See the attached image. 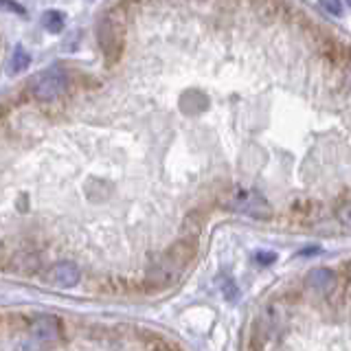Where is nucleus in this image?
I'll use <instances>...</instances> for the list:
<instances>
[{
	"instance_id": "9",
	"label": "nucleus",
	"mask_w": 351,
	"mask_h": 351,
	"mask_svg": "<svg viewBox=\"0 0 351 351\" xmlns=\"http://www.w3.org/2000/svg\"><path fill=\"white\" fill-rule=\"evenodd\" d=\"M219 283H222V294H224V299H226L228 303H235V301L239 299V290H237L235 281L222 277V279H219Z\"/></svg>"
},
{
	"instance_id": "15",
	"label": "nucleus",
	"mask_w": 351,
	"mask_h": 351,
	"mask_svg": "<svg viewBox=\"0 0 351 351\" xmlns=\"http://www.w3.org/2000/svg\"><path fill=\"white\" fill-rule=\"evenodd\" d=\"M347 3H349V5H351V0H347Z\"/></svg>"
},
{
	"instance_id": "13",
	"label": "nucleus",
	"mask_w": 351,
	"mask_h": 351,
	"mask_svg": "<svg viewBox=\"0 0 351 351\" xmlns=\"http://www.w3.org/2000/svg\"><path fill=\"white\" fill-rule=\"evenodd\" d=\"M3 7H5V9H11V11H16V14H20V16H27L25 7H20V5H16V3H11V0H3Z\"/></svg>"
},
{
	"instance_id": "8",
	"label": "nucleus",
	"mask_w": 351,
	"mask_h": 351,
	"mask_svg": "<svg viewBox=\"0 0 351 351\" xmlns=\"http://www.w3.org/2000/svg\"><path fill=\"white\" fill-rule=\"evenodd\" d=\"M29 64H31V55L27 53L25 47H16L14 55H11V62H9V71L11 73H25L29 69Z\"/></svg>"
},
{
	"instance_id": "5",
	"label": "nucleus",
	"mask_w": 351,
	"mask_h": 351,
	"mask_svg": "<svg viewBox=\"0 0 351 351\" xmlns=\"http://www.w3.org/2000/svg\"><path fill=\"white\" fill-rule=\"evenodd\" d=\"M334 285H336V274L329 268H314L305 277V288L318 296L329 294L334 290Z\"/></svg>"
},
{
	"instance_id": "12",
	"label": "nucleus",
	"mask_w": 351,
	"mask_h": 351,
	"mask_svg": "<svg viewBox=\"0 0 351 351\" xmlns=\"http://www.w3.org/2000/svg\"><path fill=\"white\" fill-rule=\"evenodd\" d=\"M338 219H340V224H343V226L351 228V200L338 208Z\"/></svg>"
},
{
	"instance_id": "3",
	"label": "nucleus",
	"mask_w": 351,
	"mask_h": 351,
	"mask_svg": "<svg viewBox=\"0 0 351 351\" xmlns=\"http://www.w3.org/2000/svg\"><path fill=\"white\" fill-rule=\"evenodd\" d=\"M285 321H288L285 305L283 303L270 305L268 310L257 318L255 327H252V343H255V345H266L270 338H274L281 332Z\"/></svg>"
},
{
	"instance_id": "11",
	"label": "nucleus",
	"mask_w": 351,
	"mask_h": 351,
	"mask_svg": "<svg viewBox=\"0 0 351 351\" xmlns=\"http://www.w3.org/2000/svg\"><path fill=\"white\" fill-rule=\"evenodd\" d=\"M47 349V345L44 343H40V340H36V338H25L22 343L18 345V351H44Z\"/></svg>"
},
{
	"instance_id": "1",
	"label": "nucleus",
	"mask_w": 351,
	"mask_h": 351,
	"mask_svg": "<svg viewBox=\"0 0 351 351\" xmlns=\"http://www.w3.org/2000/svg\"><path fill=\"white\" fill-rule=\"evenodd\" d=\"M66 88H69V75L60 66L44 69L33 75L31 80V95L38 101H53V99H58L60 95L66 93Z\"/></svg>"
},
{
	"instance_id": "14",
	"label": "nucleus",
	"mask_w": 351,
	"mask_h": 351,
	"mask_svg": "<svg viewBox=\"0 0 351 351\" xmlns=\"http://www.w3.org/2000/svg\"><path fill=\"white\" fill-rule=\"evenodd\" d=\"M274 259H277V257H274L272 252H257V261L263 263V266H268V263H272Z\"/></svg>"
},
{
	"instance_id": "7",
	"label": "nucleus",
	"mask_w": 351,
	"mask_h": 351,
	"mask_svg": "<svg viewBox=\"0 0 351 351\" xmlns=\"http://www.w3.org/2000/svg\"><path fill=\"white\" fill-rule=\"evenodd\" d=\"M66 25V18L62 11L58 9H49V11H44L42 14V27L47 29L49 33H60Z\"/></svg>"
},
{
	"instance_id": "10",
	"label": "nucleus",
	"mask_w": 351,
	"mask_h": 351,
	"mask_svg": "<svg viewBox=\"0 0 351 351\" xmlns=\"http://www.w3.org/2000/svg\"><path fill=\"white\" fill-rule=\"evenodd\" d=\"M318 3H321V7L329 16H334V18L343 16V0H318Z\"/></svg>"
},
{
	"instance_id": "4",
	"label": "nucleus",
	"mask_w": 351,
	"mask_h": 351,
	"mask_svg": "<svg viewBox=\"0 0 351 351\" xmlns=\"http://www.w3.org/2000/svg\"><path fill=\"white\" fill-rule=\"evenodd\" d=\"M29 332H31L29 334L31 338H36V340H40V343L49 345L55 338H60L62 327H60V321L55 316H38L36 321L31 323Z\"/></svg>"
},
{
	"instance_id": "6",
	"label": "nucleus",
	"mask_w": 351,
	"mask_h": 351,
	"mask_svg": "<svg viewBox=\"0 0 351 351\" xmlns=\"http://www.w3.org/2000/svg\"><path fill=\"white\" fill-rule=\"evenodd\" d=\"M80 268L75 266V263L71 261H60L55 263V266L49 270L47 279L55 285H62V288H71V285H75L77 281H80Z\"/></svg>"
},
{
	"instance_id": "2",
	"label": "nucleus",
	"mask_w": 351,
	"mask_h": 351,
	"mask_svg": "<svg viewBox=\"0 0 351 351\" xmlns=\"http://www.w3.org/2000/svg\"><path fill=\"white\" fill-rule=\"evenodd\" d=\"M226 206L235 213H244L250 217H270L272 206L259 191L252 189H235L228 195Z\"/></svg>"
}]
</instances>
